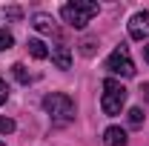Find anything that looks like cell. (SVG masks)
I'll use <instances>...</instances> for the list:
<instances>
[{"mask_svg":"<svg viewBox=\"0 0 149 146\" xmlns=\"http://www.w3.org/2000/svg\"><path fill=\"white\" fill-rule=\"evenodd\" d=\"M97 12H100V6H97L95 0H74V3H66V6L60 9L63 20L72 23L74 29H83V26H86Z\"/></svg>","mask_w":149,"mask_h":146,"instance_id":"obj_1","label":"cell"},{"mask_svg":"<svg viewBox=\"0 0 149 146\" xmlns=\"http://www.w3.org/2000/svg\"><path fill=\"white\" fill-rule=\"evenodd\" d=\"M123 103H126V86L115 77H106L103 80V97H100L103 115H120Z\"/></svg>","mask_w":149,"mask_h":146,"instance_id":"obj_2","label":"cell"},{"mask_svg":"<svg viewBox=\"0 0 149 146\" xmlns=\"http://www.w3.org/2000/svg\"><path fill=\"white\" fill-rule=\"evenodd\" d=\"M43 109L49 112L57 123H66V120H72V117H74V103H72V97L63 95V92H52V95H46V97H43Z\"/></svg>","mask_w":149,"mask_h":146,"instance_id":"obj_3","label":"cell"},{"mask_svg":"<svg viewBox=\"0 0 149 146\" xmlns=\"http://www.w3.org/2000/svg\"><path fill=\"white\" fill-rule=\"evenodd\" d=\"M106 69L115 72V74H120V77H132V74H135V63L129 60V49H126L123 43L106 57Z\"/></svg>","mask_w":149,"mask_h":146,"instance_id":"obj_4","label":"cell"},{"mask_svg":"<svg viewBox=\"0 0 149 146\" xmlns=\"http://www.w3.org/2000/svg\"><path fill=\"white\" fill-rule=\"evenodd\" d=\"M129 35L135 40H146L149 37V12H138L129 20Z\"/></svg>","mask_w":149,"mask_h":146,"instance_id":"obj_5","label":"cell"},{"mask_svg":"<svg viewBox=\"0 0 149 146\" xmlns=\"http://www.w3.org/2000/svg\"><path fill=\"white\" fill-rule=\"evenodd\" d=\"M52 63H55L57 69H69V66H72V52H69V46H63V43L52 46Z\"/></svg>","mask_w":149,"mask_h":146,"instance_id":"obj_6","label":"cell"},{"mask_svg":"<svg viewBox=\"0 0 149 146\" xmlns=\"http://www.w3.org/2000/svg\"><path fill=\"white\" fill-rule=\"evenodd\" d=\"M103 143L106 146H126V132L120 126H109L103 132Z\"/></svg>","mask_w":149,"mask_h":146,"instance_id":"obj_7","label":"cell"},{"mask_svg":"<svg viewBox=\"0 0 149 146\" xmlns=\"http://www.w3.org/2000/svg\"><path fill=\"white\" fill-rule=\"evenodd\" d=\"M32 26H35L37 32H46V35H57V26H55V20L49 17V15H43V12L32 17Z\"/></svg>","mask_w":149,"mask_h":146,"instance_id":"obj_8","label":"cell"},{"mask_svg":"<svg viewBox=\"0 0 149 146\" xmlns=\"http://www.w3.org/2000/svg\"><path fill=\"white\" fill-rule=\"evenodd\" d=\"M29 52H32V57H37V60H46V57H49L46 43H43V40H37V37H32V40H29Z\"/></svg>","mask_w":149,"mask_h":146,"instance_id":"obj_9","label":"cell"},{"mask_svg":"<svg viewBox=\"0 0 149 146\" xmlns=\"http://www.w3.org/2000/svg\"><path fill=\"white\" fill-rule=\"evenodd\" d=\"M12 72H15V77H17L20 83H29V80H32V77H29V72H26V66H23V63H15V66H12Z\"/></svg>","mask_w":149,"mask_h":146,"instance_id":"obj_10","label":"cell"},{"mask_svg":"<svg viewBox=\"0 0 149 146\" xmlns=\"http://www.w3.org/2000/svg\"><path fill=\"white\" fill-rule=\"evenodd\" d=\"M3 15H6L9 20H20V17H23V9H20V6H6Z\"/></svg>","mask_w":149,"mask_h":146,"instance_id":"obj_11","label":"cell"},{"mask_svg":"<svg viewBox=\"0 0 149 146\" xmlns=\"http://www.w3.org/2000/svg\"><path fill=\"white\" fill-rule=\"evenodd\" d=\"M129 123L132 126H141L143 123V109H129Z\"/></svg>","mask_w":149,"mask_h":146,"instance_id":"obj_12","label":"cell"},{"mask_svg":"<svg viewBox=\"0 0 149 146\" xmlns=\"http://www.w3.org/2000/svg\"><path fill=\"white\" fill-rule=\"evenodd\" d=\"M9 132H15V120L12 117H0V135H9Z\"/></svg>","mask_w":149,"mask_h":146,"instance_id":"obj_13","label":"cell"},{"mask_svg":"<svg viewBox=\"0 0 149 146\" xmlns=\"http://www.w3.org/2000/svg\"><path fill=\"white\" fill-rule=\"evenodd\" d=\"M12 43H15V40H12V35H9L6 29H0V52H3V49H9Z\"/></svg>","mask_w":149,"mask_h":146,"instance_id":"obj_14","label":"cell"},{"mask_svg":"<svg viewBox=\"0 0 149 146\" xmlns=\"http://www.w3.org/2000/svg\"><path fill=\"white\" fill-rule=\"evenodd\" d=\"M6 97H9V89H6V83H3V77H0V106L6 103Z\"/></svg>","mask_w":149,"mask_h":146,"instance_id":"obj_15","label":"cell"},{"mask_svg":"<svg viewBox=\"0 0 149 146\" xmlns=\"http://www.w3.org/2000/svg\"><path fill=\"white\" fill-rule=\"evenodd\" d=\"M95 52V40H83V55H92Z\"/></svg>","mask_w":149,"mask_h":146,"instance_id":"obj_16","label":"cell"},{"mask_svg":"<svg viewBox=\"0 0 149 146\" xmlns=\"http://www.w3.org/2000/svg\"><path fill=\"white\" fill-rule=\"evenodd\" d=\"M141 95H143V97L149 100V83H143V86H141Z\"/></svg>","mask_w":149,"mask_h":146,"instance_id":"obj_17","label":"cell"},{"mask_svg":"<svg viewBox=\"0 0 149 146\" xmlns=\"http://www.w3.org/2000/svg\"><path fill=\"white\" fill-rule=\"evenodd\" d=\"M143 60L149 63V46H143Z\"/></svg>","mask_w":149,"mask_h":146,"instance_id":"obj_18","label":"cell"},{"mask_svg":"<svg viewBox=\"0 0 149 146\" xmlns=\"http://www.w3.org/2000/svg\"><path fill=\"white\" fill-rule=\"evenodd\" d=\"M0 146H3V143H0Z\"/></svg>","mask_w":149,"mask_h":146,"instance_id":"obj_19","label":"cell"}]
</instances>
